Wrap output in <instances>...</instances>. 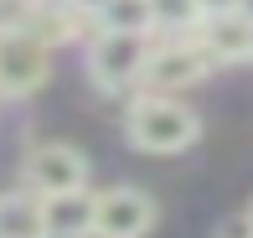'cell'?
<instances>
[{
    "label": "cell",
    "instance_id": "obj_1",
    "mask_svg": "<svg viewBox=\"0 0 253 238\" xmlns=\"http://www.w3.org/2000/svg\"><path fill=\"white\" fill-rule=\"evenodd\" d=\"M124 135H129L134 150L145 155H176L186 150V145H197L202 135V119L191 104H181V98L170 94H140L129 109V119H124Z\"/></svg>",
    "mask_w": 253,
    "mask_h": 238
},
{
    "label": "cell",
    "instance_id": "obj_2",
    "mask_svg": "<svg viewBox=\"0 0 253 238\" xmlns=\"http://www.w3.org/2000/svg\"><path fill=\"white\" fill-rule=\"evenodd\" d=\"M52 73V47L31 26H0V98L37 94Z\"/></svg>",
    "mask_w": 253,
    "mask_h": 238
},
{
    "label": "cell",
    "instance_id": "obj_3",
    "mask_svg": "<svg viewBox=\"0 0 253 238\" xmlns=\"http://www.w3.org/2000/svg\"><path fill=\"white\" fill-rule=\"evenodd\" d=\"M145 57H150V37H140V31H98L93 47H88V78L103 94H119V88L145 78Z\"/></svg>",
    "mask_w": 253,
    "mask_h": 238
},
{
    "label": "cell",
    "instance_id": "obj_4",
    "mask_svg": "<svg viewBox=\"0 0 253 238\" xmlns=\"http://www.w3.org/2000/svg\"><path fill=\"white\" fill-rule=\"evenodd\" d=\"M26 191L37 197H62V191H88V155L78 145H62V140H42L26 150Z\"/></svg>",
    "mask_w": 253,
    "mask_h": 238
},
{
    "label": "cell",
    "instance_id": "obj_5",
    "mask_svg": "<svg viewBox=\"0 0 253 238\" xmlns=\"http://www.w3.org/2000/svg\"><path fill=\"white\" fill-rule=\"evenodd\" d=\"M212 52L202 47L197 37H176V42H160L150 47V57H145V78L140 83L150 88V94H170V88H191L197 78L212 73Z\"/></svg>",
    "mask_w": 253,
    "mask_h": 238
},
{
    "label": "cell",
    "instance_id": "obj_6",
    "mask_svg": "<svg viewBox=\"0 0 253 238\" xmlns=\"http://www.w3.org/2000/svg\"><path fill=\"white\" fill-rule=\"evenodd\" d=\"M155 228V197L140 187H109L93 197V238H145Z\"/></svg>",
    "mask_w": 253,
    "mask_h": 238
},
{
    "label": "cell",
    "instance_id": "obj_7",
    "mask_svg": "<svg viewBox=\"0 0 253 238\" xmlns=\"http://www.w3.org/2000/svg\"><path fill=\"white\" fill-rule=\"evenodd\" d=\"M202 47L212 52V62H248L253 57V21L243 10H217V16H202Z\"/></svg>",
    "mask_w": 253,
    "mask_h": 238
},
{
    "label": "cell",
    "instance_id": "obj_8",
    "mask_svg": "<svg viewBox=\"0 0 253 238\" xmlns=\"http://www.w3.org/2000/svg\"><path fill=\"white\" fill-rule=\"evenodd\" d=\"M42 212H47V238H93V197L88 191L42 197Z\"/></svg>",
    "mask_w": 253,
    "mask_h": 238
},
{
    "label": "cell",
    "instance_id": "obj_9",
    "mask_svg": "<svg viewBox=\"0 0 253 238\" xmlns=\"http://www.w3.org/2000/svg\"><path fill=\"white\" fill-rule=\"evenodd\" d=\"M0 238H47V212L37 191L0 197Z\"/></svg>",
    "mask_w": 253,
    "mask_h": 238
},
{
    "label": "cell",
    "instance_id": "obj_10",
    "mask_svg": "<svg viewBox=\"0 0 253 238\" xmlns=\"http://www.w3.org/2000/svg\"><path fill=\"white\" fill-rule=\"evenodd\" d=\"M93 21H98L103 31H140V37H150V31H155V10H150V0H109V5H103Z\"/></svg>",
    "mask_w": 253,
    "mask_h": 238
},
{
    "label": "cell",
    "instance_id": "obj_11",
    "mask_svg": "<svg viewBox=\"0 0 253 238\" xmlns=\"http://www.w3.org/2000/svg\"><path fill=\"white\" fill-rule=\"evenodd\" d=\"M150 10H155V26L160 31H191V26H202V5H197V0H150Z\"/></svg>",
    "mask_w": 253,
    "mask_h": 238
},
{
    "label": "cell",
    "instance_id": "obj_12",
    "mask_svg": "<svg viewBox=\"0 0 253 238\" xmlns=\"http://www.w3.org/2000/svg\"><path fill=\"white\" fill-rule=\"evenodd\" d=\"M222 238H253V223H248V212L227 223V228H222Z\"/></svg>",
    "mask_w": 253,
    "mask_h": 238
},
{
    "label": "cell",
    "instance_id": "obj_13",
    "mask_svg": "<svg viewBox=\"0 0 253 238\" xmlns=\"http://www.w3.org/2000/svg\"><path fill=\"white\" fill-rule=\"evenodd\" d=\"M67 5H73V10H78V16H98V10H103V5H109V0H67Z\"/></svg>",
    "mask_w": 253,
    "mask_h": 238
},
{
    "label": "cell",
    "instance_id": "obj_14",
    "mask_svg": "<svg viewBox=\"0 0 253 238\" xmlns=\"http://www.w3.org/2000/svg\"><path fill=\"white\" fill-rule=\"evenodd\" d=\"M202 16H217V10H238V0H197Z\"/></svg>",
    "mask_w": 253,
    "mask_h": 238
},
{
    "label": "cell",
    "instance_id": "obj_15",
    "mask_svg": "<svg viewBox=\"0 0 253 238\" xmlns=\"http://www.w3.org/2000/svg\"><path fill=\"white\" fill-rule=\"evenodd\" d=\"M238 10H243V16H248V21H253V0H238Z\"/></svg>",
    "mask_w": 253,
    "mask_h": 238
},
{
    "label": "cell",
    "instance_id": "obj_16",
    "mask_svg": "<svg viewBox=\"0 0 253 238\" xmlns=\"http://www.w3.org/2000/svg\"><path fill=\"white\" fill-rule=\"evenodd\" d=\"M248 223H253V207H248Z\"/></svg>",
    "mask_w": 253,
    "mask_h": 238
}]
</instances>
